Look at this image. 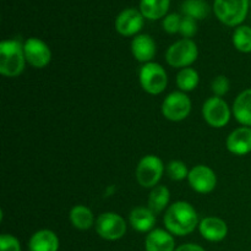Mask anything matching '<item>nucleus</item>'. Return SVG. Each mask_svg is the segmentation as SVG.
Returning a JSON list of instances; mask_svg holds the SVG:
<instances>
[{
    "label": "nucleus",
    "mask_w": 251,
    "mask_h": 251,
    "mask_svg": "<svg viewBox=\"0 0 251 251\" xmlns=\"http://www.w3.org/2000/svg\"><path fill=\"white\" fill-rule=\"evenodd\" d=\"M164 227L176 237L191 234L199 227V216L195 208L186 201H176L167 208L163 217Z\"/></svg>",
    "instance_id": "obj_1"
},
{
    "label": "nucleus",
    "mask_w": 251,
    "mask_h": 251,
    "mask_svg": "<svg viewBox=\"0 0 251 251\" xmlns=\"http://www.w3.org/2000/svg\"><path fill=\"white\" fill-rule=\"evenodd\" d=\"M24 44L17 39H7L0 43V74L6 77H16L25 70Z\"/></svg>",
    "instance_id": "obj_2"
},
{
    "label": "nucleus",
    "mask_w": 251,
    "mask_h": 251,
    "mask_svg": "<svg viewBox=\"0 0 251 251\" xmlns=\"http://www.w3.org/2000/svg\"><path fill=\"white\" fill-rule=\"evenodd\" d=\"M213 10L223 25L240 26L249 12V0H215Z\"/></svg>",
    "instance_id": "obj_3"
},
{
    "label": "nucleus",
    "mask_w": 251,
    "mask_h": 251,
    "mask_svg": "<svg viewBox=\"0 0 251 251\" xmlns=\"http://www.w3.org/2000/svg\"><path fill=\"white\" fill-rule=\"evenodd\" d=\"M199 55V49L193 39L183 38L172 44L166 53V61L172 68H189L195 63Z\"/></svg>",
    "instance_id": "obj_4"
},
{
    "label": "nucleus",
    "mask_w": 251,
    "mask_h": 251,
    "mask_svg": "<svg viewBox=\"0 0 251 251\" xmlns=\"http://www.w3.org/2000/svg\"><path fill=\"white\" fill-rule=\"evenodd\" d=\"M140 83L145 92L150 95H159L168 83V76L162 65L157 63H146L140 69Z\"/></svg>",
    "instance_id": "obj_5"
},
{
    "label": "nucleus",
    "mask_w": 251,
    "mask_h": 251,
    "mask_svg": "<svg viewBox=\"0 0 251 251\" xmlns=\"http://www.w3.org/2000/svg\"><path fill=\"white\" fill-rule=\"evenodd\" d=\"M164 164L159 157L147 154L139 162L136 168V180L142 188L153 189L161 180Z\"/></svg>",
    "instance_id": "obj_6"
},
{
    "label": "nucleus",
    "mask_w": 251,
    "mask_h": 251,
    "mask_svg": "<svg viewBox=\"0 0 251 251\" xmlns=\"http://www.w3.org/2000/svg\"><path fill=\"white\" fill-rule=\"evenodd\" d=\"M96 232L100 238L109 242L120 239L126 233V222L115 212H104L97 218L95 223Z\"/></svg>",
    "instance_id": "obj_7"
},
{
    "label": "nucleus",
    "mask_w": 251,
    "mask_h": 251,
    "mask_svg": "<svg viewBox=\"0 0 251 251\" xmlns=\"http://www.w3.org/2000/svg\"><path fill=\"white\" fill-rule=\"evenodd\" d=\"M191 112V100L184 92H172L162 103V114L171 122H181Z\"/></svg>",
    "instance_id": "obj_8"
},
{
    "label": "nucleus",
    "mask_w": 251,
    "mask_h": 251,
    "mask_svg": "<svg viewBox=\"0 0 251 251\" xmlns=\"http://www.w3.org/2000/svg\"><path fill=\"white\" fill-rule=\"evenodd\" d=\"M202 117L210 126L221 129L230 120V109L228 103L221 97L208 98L202 105Z\"/></svg>",
    "instance_id": "obj_9"
},
{
    "label": "nucleus",
    "mask_w": 251,
    "mask_h": 251,
    "mask_svg": "<svg viewBox=\"0 0 251 251\" xmlns=\"http://www.w3.org/2000/svg\"><path fill=\"white\" fill-rule=\"evenodd\" d=\"M24 51L26 61L36 69H43L50 63L51 51L47 43L39 38H28L24 43Z\"/></svg>",
    "instance_id": "obj_10"
},
{
    "label": "nucleus",
    "mask_w": 251,
    "mask_h": 251,
    "mask_svg": "<svg viewBox=\"0 0 251 251\" xmlns=\"http://www.w3.org/2000/svg\"><path fill=\"white\" fill-rule=\"evenodd\" d=\"M188 181L193 190H195L196 193L208 194L215 190L216 185H217V176L210 167L199 164L190 169Z\"/></svg>",
    "instance_id": "obj_11"
},
{
    "label": "nucleus",
    "mask_w": 251,
    "mask_h": 251,
    "mask_svg": "<svg viewBox=\"0 0 251 251\" xmlns=\"http://www.w3.org/2000/svg\"><path fill=\"white\" fill-rule=\"evenodd\" d=\"M145 24V17L141 11L130 7L120 12L115 19V29L124 37H131L139 33Z\"/></svg>",
    "instance_id": "obj_12"
},
{
    "label": "nucleus",
    "mask_w": 251,
    "mask_h": 251,
    "mask_svg": "<svg viewBox=\"0 0 251 251\" xmlns=\"http://www.w3.org/2000/svg\"><path fill=\"white\" fill-rule=\"evenodd\" d=\"M226 146L235 156H245L251 152V127L242 126L233 130L227 137Z\"/></svg>",
    "instance_id": "obj_13"
},
{
    "label": "nucleus",
    "mask_w": 251,
    "mask_h": 251,
    "mask_svg": "<svg viewBox=\"0 0 251 251\" xmlns=\"http://www.w3.org/2000/svg\"><path fill=\"white\" fill-rule=\"evenodd\" d=\"M199 230L208 242H221L227 237L228 226L218 217H206L199 225Z\"/></svg>",
    "instance_id": "obj_14"
},
{
    "label": "nucleus",
    "mask_w": 251,
    "mask_h": 251,
    "mask_svg": "<svg viewBox=\"0 0 251 251\" xmlns=\"http://www.w3.org/2000/svg\"><path fill=\"white\" fill-rule=\"evenodd\" d=\"M156 43L149 34H137L131 42V51L134 58L140 63H151L156 55Z\"/></svg>",
    "instance_id": "obj_15"
},
{
    "label": "nucleus",
    "mask_w": 251,
    "mask_h": 251,
    "mask_svg": "<svg viewBox=\"0 0 251 251\" xmlns=\"http://www.w3.org/2000/svg\"><path fill=\"white\" fill-rule=\"evenodd\" d=\"M146 251H176V242L173 234L164 229L151 230L145 240Z\"/></svg>",
    "instance_id": "obj_16"
},
{
    "label": "nucleus",
    "mask_w": 251,
    "mask_h": 251,
    "mask_svg": "<svg viewBox=\"0 0 251 251\" xmlns=\"http://www.w3.org/2000/svg\"><path fill=\"white\" fill-rule=\"evenodd\" d=\"M233 115L243 126L251 127V88L243 91L233 103Z\"/></svg>",
    "instance_id": "obj_17"
},
{
    "label": "nucleus",
    "mask_w": 251,
    "mask_h": 251,
    "mask_svg": "<svg viewBox=\"0 0 251 251\" xmlns=\"http://www.w3.org/2000/svg\"><path fill=\"white\" fill-rule=\"evenodd\" d=\"M28 249L29 251H58L59 239L51 230H38L29 239Z\"/></svg>",
    "instance_id": "obj_18"
},
{
    "label": "nucleus",
    "mask_w": 251,
    "mask_h": 251,
    "mask_svg": "<svg viewBox=\"0 0 251 251\" xmlns=\"http://www.w3.org/2000/svg\"><path fill=\"white\" fill-rule=\"evenodd\" d=\"M130 225L136 232H151L156 225V215L149 207H135L130 212Z\"/></svg>",
    "instance_id": "obj_19"
},
{
    "label": "nucleus",
    "mask_w": 251,
    "mask_h": 251,
    "mask_svg": "<svg viewBox=\"0 0 251 251\" xmlns=\"http://www.w3.org/2000/svg\"><path fill=\"white\" fill-rule=\"evenodd\" d=\"M171 0H140V11L145 19L154 20L166 17Z\"/></svg>",
    "instance_id": "obj_20"
},
{
    "label": "nucleus",
    "mask_w": 251,
    "mask_h": 251,
    "mask_svg": "<svg viewBox=\"0 0 251 251\" xmlns=\"http://www.w3.org/2000/svg\"><path fill=\"white\" fill-rule=\"evenodd\" d=\"M70 222L76 229L86 230L90 229L95 225V217L92 211L83 205H76L70 211Z\"/></svg>",
    "instance_id": "obj_21"
},
{
    "label": "nucleus",
    "mask_w": 251,
    "mask_h": 251,
    "mask_svg": "<svg viewBox=\"0 0 251 251\" xmlns=\"http://www.w3.org/2000/svg\"><path fill=\"white\" fill-rule=\"evenodd\" d=\"M169 199H171V193L167 186H154L149 196V208L154 215H158L162 211L166 210L167 205L169 203Z\"/></svg>",
    "instance_id": "obj_22"
},
{
    "label": "nucleus",
    "mask_w": 251,
    "mask_h": 251,
    "mask_svg": "<svg viewBox=\"0 0 251 251\" xmlns=\"http://www.w3.org/2000/svg\"><path fill=\"white\" fill-rule=\"evenodd\" d=\"M181 12L195 20H203L210 14V6L205 0H185L181 4Z\"/></svg>",
    "instance_id": "obj_23"
},
{
    "label": "nucleus",
    "mask_w": 251,
    "mask_h": 251,
    "mask_svg": "<svg viewBox=\"0 0 251 251\" xmlns=\"http://www.w3.org/2000/svg\"><path fill=\"white\" fill-rule=\"evenodd\" d=\"M199 73L193 68L181 69L176 75V86L181 92H190L194 91L199 85Z\"/></svg>",
    "instance_id": "obj_24"
},
{
    "label": "nucleus",
    "mask_w": 251,
    "mask_h": 251,
    "mask_svg": "<svg viewBox=\"0 0 251 251\" xmlns=\"http://www.w3.org/2000/svg\"><path fill=\"white\" fill-rule=\"evenodd\" d=\"M233 46L242 53H251V27L240 25L233 33Z\"/></svg>",
    "instance_id": "obj_25"
},
{
    "label": "nucleus",
    "mask_w": 251,
    "mask_h": 251,
    "mask_svg": "<svg viewBox=\"0 0 251 251\" xmlns=\"http://www.w3.org/2000/svg\"><path fill=\"white\" fill-rule=\"evenodd\" d=\"M189 172L190 171H188L186 164L181 161H172L167 166V174L174 181H180L188 178Z\"/></svg>",
    "instance_id": "obj_26"
},
{
    "label": "nucleus",
    "mask_w": 251,
    "mask_h": 251,
    "mask_svg": "<svg viewBox=\"0 0 251 251\" xmlns=\"http://www.w3.org/2000/svg\"><path fill=\"white\" fill-rule=\"evenodd\" d=\"M198 32V24H196V20L193 17L184 16L181 19L180 24V29H179V33L184 37V38L191 39Z\"/></svg>",
    "instance_id": "obj_27"
},
{
    "label": "nucleus",
    "mask_w": 251,
    "mask_h": 251,
    "mask_svg": "<svg viewBox=\"0 0 251 251\" xmlns=\"http://www.w3.org/2000/svg\"><path fill=\"white\" fill-rule=\"evenodd\" d=\"M181 19H183V17L178 14L167 15V16L163 19V22H162L163 29L167 32V33H171V34L176 33V32H179V29H180Z\"/></svg>",
    "instance_id": "obj_28"
},
{
    "label": "nucleus",
    "mask_w": 251,
    "mask_h": 251,
    "mask_svg": "<svg viewBox=\"0 0 251 251\" xmlns=\"http://www.w3.org/2000/svg\"><path fill=\"white\" fill-rule=\"evenodd\" d=\"M211 88H212V92L215 93L216 97H221L225 96L226 93H228L230 88V82L228 80V77L226 76L220 75L212 81V85H211Z\"/></svg>",
    "instance_id": "obj_29"
},
{
    "label": "nucleus",
    "mask_w": 251,
    "mask_h": 251,
    "mask_svg": "<svg viewBox=\"0 0 251 251\" xmlns=\"http://www.w3.org/2000/svg\"><path fill=\"white\" fill-rule=\"evenodd\" d=\"M0 251H21V245L14 235L2 234L0 237Z\"/></svg>",
    "instance_id": "obj_30"
},
{
    "label": "nucleus",
    "mask_w": 251,
    "mask_h": 251,
    "mask_svg": "<svg viewBox=\"0 0 251 251\" xmlns=\"http://www.w3.org/2000/svg\"><path fill=\"white\" fill-rule=\"evenodd\" d=\"M176 251H205L202 247L198 244H193V243H189V244H183L180 247H178Z\"/></svg>",
    "instance_id": "obj_31"
}]
</instances>
